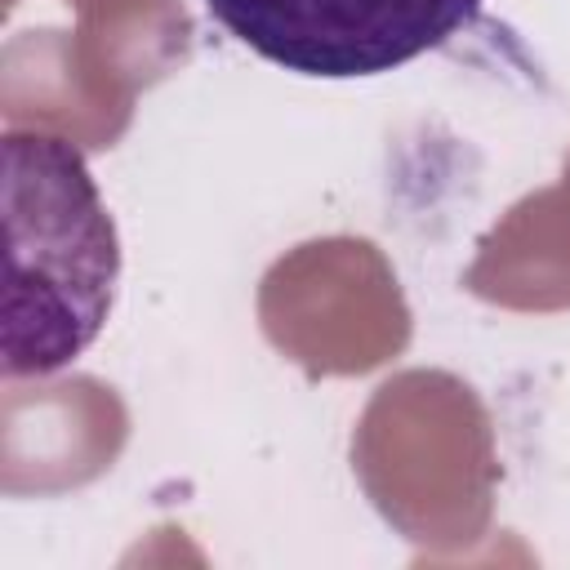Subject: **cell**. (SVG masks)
Returning <instances> with one entry per match:
<instances>
[{
    "label": "cell",
    "mask_w": 570,
    "mask_h": 570,
    "mask_svg": "<svg viewBox=\"0 0 570 570\" xmlns=\"http://www.w3.org/2000/svg\"><path fill=\"white\" fill-rule=\"evenodd\" d=\"M4 374H53L107 325L120 281V240L102 191L58 134H4Z\"/></svg>",
    "instance_id": "cell-1"
},
{
    "label": "cell",
    "mask_w": 570,
    "mask_h": 570,
    "mask_svg": "<svg viewBox=\"0 0 570 570\" xmlns=\"http://www.w3.org/2000/svg\"><path fill=\"white\" fill-rule=\"evenodd\" d=\"M485 0H205L249 53L312 80L396 71L476 22Z\"/></svg>",
    "instance_id": "cell-2"
}]
</instances>
